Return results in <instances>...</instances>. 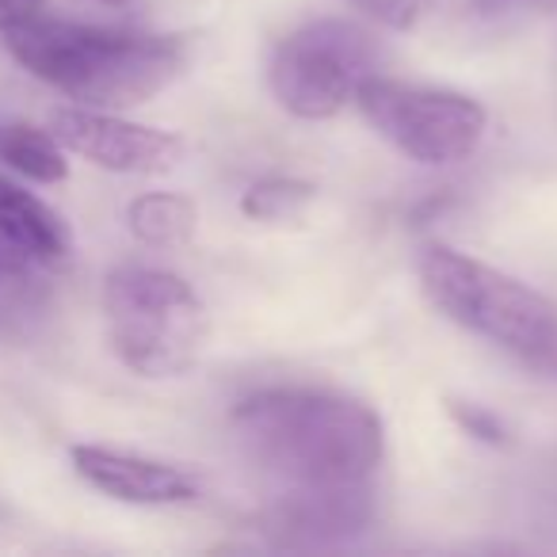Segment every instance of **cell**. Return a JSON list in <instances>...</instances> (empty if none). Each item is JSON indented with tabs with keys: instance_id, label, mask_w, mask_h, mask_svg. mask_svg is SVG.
Wrapping results in <instances>:
<instances>
[{
	"instance_id": "cell-11",
	"label": "cell",
	"mask_w": 557,
	"mask_h": 557,
	"mask_svg": "<svg viewBox=\"0 0 557 557\" xmlns=\"http://www.w3.org/2000/svg\"><path fill=\"white\" fill-rule=\"evenodd\" d=\"M0 161L35 184H62L70 176L65 146L50 131L20 119H0Z\"/></svg>"
},
{
	"instance_id": "cell-14",
	"label": "cell",
	"mask_w": 557,
	"mask_h": 557,
	"mask_svg": "<svg viewBox=\"0 0 557 557\" xmlns=\"http://www.w3.org/2000/svg\"><path fill=\"white\" fill-rule=\"evenodd\" d=\"M447 409H450L455 424L462 428L466 435L488 443V447H508V428H504V420L496 417L493 409H485V405H473V401H447Z\"/></svg>"
},
{
	"instance_id": "cell-17",
	"label": "cell",
	"mask_w": 557,
	"mask_h": 557,
	"mask_svg": "<svg viewBox=\"0 0 557 557\" xmlns=\"http://www.w3.org/2000/svg\"><path fill=\"white\" fill-rule=\"evenodd\" d=\"M47 0H0V32H12V27L27 24L42 12Z\"/></svg>"
},
{
	"instance_id": "cell-4",
	"label": "cell",
	"mask_w": 557,
	"mask_h": 557,
	"mask_svg": "<svg viewBox=\"0 0 557 557\" xmlns=\"http://www.w3.org/2000/svg\"><path fill=\"white\" fill-rule=\"evenodd\" d=\"M103 318L123 367L141 379H180L207 344V306L187 278L164 268L123 263L103 283Z\"/></svg>"
},
{
	"instance_id": "cell-7",
	"label": "cell",
	"mask_w": 557,
	"mask_h": 557,
	"mask_svg": "<svg viewBox=\"0 0 557 557\" xmlns=\"http://www.w3.org/2000/svg\"><path fill=\"white\" fill-rule=\"evenodd\" d=\"M50 134L70 153L92 161L96 169L126 172V176H153L169 172L184 157V141L169 131L126 123L96 108H62L50 119Z\"/></svg>"
},
{
	"instance_id": "cell-15",
	"label": "cell",
	"mask_w": 557,
	"mask_h": 557,
	"mask_svg": "<svg viewBox=\"0 0 557 557\" xmlns=\"http://www.w3.org/2000/svg\"><path fill=\"white\" fill-rule=\"evenodd\" d=\"M356 9H363L371 20L379 24L394 27V32H409V27L420 24L428 9H432L435 0H351Z\"/></svg>"
},
{
	"instance_id": "cell-18",
	"label": "cell",
	"mask_w": 557,
	"mask_h": 557,
	"mask_svg": "<svg viewBox=\"0 0 557 557\" xmlns=\"http://www.w3.org/2000/svg\"><path fill=\"white\" fill-rule=\"evenodd\" d=\"M103 4H111V9H123V4H131V0H103Z\"/></svg>"
},
{
	"instance_id": "cell-2",
	"label": "cell",
	"mask_w": 557,
	"mask_h": 557,
	"mask_svg": "<svg viewBox=\"0 0 557 557\" xmlns=\"http://www.w3.org/2000/svg\"><path fill=\"white\" fill-rule=\"evenodd\" d=\"M4 42L32 77L85 108H134L153 100L187 62V47L176 35L88 27L47 20L42 12L4 32Z\"/></svg>"
},
{
	"instance_id": "cell-10",
	"label": "cell",
	"mask_w": 557,
	"mask_h": 557,
	"mask_svg": "<svg viewBox=\"0 0 557 557\" xmlns=\"http://www.w3.org/2000/svg\"><path fill=\"white\" fill-rule=\"evenodd\" d=\"M70 245L54 207L0 176V268H50L70 256Z\"/></svg>"
},
{
	"instance_id": "cell-5",
	"label": "cell",
	"mask_w": 557,
	"mask_h": 557,
	"mask_svg": "<svg viewBox=\"0 0 557 557\" xmlns=\"http://www.w3.org/2000/svg\"><path fill=\"white\" fill-rule=\"evenodd\" d=\"M379 73V42L348 20H313L278 42L268 65L271 92L298 119H333Z\"/></svg>"
},
{
	"instance_id": "cell-12",
	"label": "cell",
	"mask_w": 557,
	"mask_h": 557,
	"mask_svg": "<svg viewBox=\"0 0 557 557\" xmlns=\"http://www.w3.org/2000/svg\"><path fill=\"white\" fill-rule=\"evenodd\" d=\"M126 225L138 240L153 248H172L184 245L195 233V202L184 195L153 191L138 195V199L126 207Z\"/></svg>"
},
{
	"instance_id": "cell-8",
	"label": "cell",
	"mask_w": 557,
	"mask_h": 557,
	"mask_svg": "<svg viewBox=\"0 0 557 557\" xmlns=\"http://www.w3.org/2000/svg\"><path fill=\"white\" fill-rule=\"evenodd\" d=\"M374 519L371 488L363 485H306L290 488L263 516V531L290 549L336 546L367 531Z\"/></svg>"
},
{
	"instance_id": "cell-16",
	"label": "cell",
	"mask_w": 557,
	"mask_h": 557,
	"mask_svg": "<svg viewBox=\"0 0 557 557\" xmlns=\"http://www.w3.org/2000/svg\"><path fill=\"white\" fill-rule=\"evenodd\" d=\"M554 0H470V12L488 24H511V20H527L531 12L549 9Z\"/></svg>"
},
{
	"instance_id": "cell-13",
	"label": "cell",
	"mask_w": 557,
	"mask_h": 557,
	"mask_svg": "<svg viewBox=\"0 0 557 557\" xmlns=\"http://www.w3.org/2000/svg\"><path fill=\"white\" fill-rule=\"evenodd\" d=\"M318 199V187L310 180L298 176H263L240 195V210L252 222H287V218L302 214L310 202Z\"/></svg>"
},
{
	"instance_id": "cell-6",
	"label": "cell",
	"mask_w": 557,
	"mask_h": 557,
	"mask_svg": "<svg viewBox=\"0 0 557 557\" xmlns=\"http://www.w3.org/2000/svg\"><path fill=\"white\" fill-rule=\"evenodd\" d=\"M363 119L409 161L455 164L478 153L488 115L478 100L447 88H420L374 73L356 96Z\"/></svg>"
},
{
	"instance_id": "cell-3",
	"label": "cell",
	"mask_w": 557,
	"mask_h": 557,
	"mask_svg": "<svg viewBox=\"0 0 557 557\" xmlns=\"http://www.w3.org/2000/svg\"><path fill=\"white\" fill-rule=\"evenodd\" d=\"M420 287L443 318L557 379V310L516 275L432 245L420 256Z\"/></svg>"
},
{
	"instance_id": "cell-9",
	"label": "cell",
	"mask_w": 557,
	"mask_h": 557,
	"mask_svg": "<svg viewBox=\"0 0 557 557\" xmlns=\"http://www.w3.org/2000/svg\"><path fill=\"white\" fill-rule=\"evenodd\" d=\"M73 470L96 488L123 504H141V508H164V504H191L199 496V481L187 470L161 458L131 455V450L96 447L81 443L70 450Z\"/></svg>"
},
{
	"instance_id": "cell-1",
	"label": "cell",
	"mask_w": 557,
	"mask_h": 557,
	"mask_svg": "<svg viewBox=\"0 0 557 557\" xmlns=\"http://www.w3.org/2000/svg\"><path fill=\"white\" fill-rule=\"evenodd\" d=\"M233 428L256 466L295 488L363 485L386 450L379 412L336 389H260L233 409Z\"/></svg>"
}]
</instances>
